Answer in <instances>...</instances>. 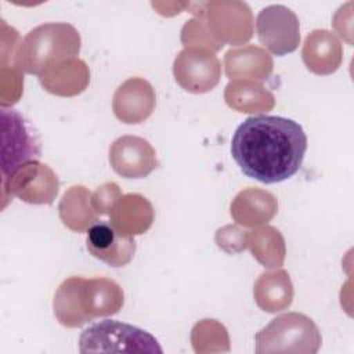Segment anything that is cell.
Segmentation results:
<instances>
[{
	"mask_svg": "<svg viewBox=\"0 0 354 354\" xmlns=\"http://www.w3.org/2000/svg\"><path fill=\"white\" fill-rule=\"evenodd\" d=\"M123 301V290L113 279L71 277L58 286L53 307L61 325L77 328L95 317L118 314Z\"/></svg>",
	"mask_w": 354,
	"mask_h": 354,
	"instance_id": "obj_2",
	"label": "cell"
},
{
	"mask_svg": "<svg viewBox=\"0 0 354 354\" xmlns=\"http://www.w3.org/2000/svg\"><path fill=\"white\" fill-rule=\"evenodd\" d=\"M181 41L185 47H202L213 53L224 46L212 35L203 10L198 11L196 18L184 25L181 30Z\"/></svg>",
	"mask_w": 354,
	"mask_h": 354,
	"instance_id": "obj_23",
	"label": "cell"
},
{
	"mask_svg": "<svg viewBox=\"0 0 354 354\" xmlns=\"http://www.w3.org/2000/svg\"><path fill=\"white\" fill-rule=\"evenodd\" d=\"M253 296L257 306L267 313H277L290 306L293 286L285 270L263 272L254 283Z\"/></svg>",
	"mask_w": 354,
	"mask_h": 354,
	"instance_id": "obj_19",
	"label": "cell"
},
{
	"mask_svg": "<svg viewBox=\"0 0 354 354\" xmlns=\"http://www.w3.org/2000/svg\"><path fill=\"white\" fill-rule=\"evenodd\" d=\"M122 192L116 183H105L91 195V205L97 214H109L113 205L119 201Z\"/></svg>",
	"mask_w": 354,
	"mask_h": 354,
	"instance_id": "obj_24",
	"label": "cell"
},
{
	"mask_svg": "<svg viewBox=\"0 0 354 354\" xmlns=\"http://www.w3.org/2000/svg\"><path fill=\"white\" fill-rule=\"evenodd\" d=\"M256 30L259 41L278 57L290 54L299 47V18L285 6L272 4L263 8L256 18Z\"/></svg>",
	"mask_w": 354,
	"mask_h": 354,
	"instance_id": "obj_7",
	"label": "cell"
},
{
	"mask_svg": "<svg viewBox=\"0 0 354 354\" xmlns=\"http://www.w3.org/2000/svg\"><path fill=\"white\" fill-rule=\"evenodd\" d=\"M112 169L124 178H144L158 167L156 152L144 138L122 136L109 148Z\"/></svg>",
	"mask_w": 354,
	"mask_h": 354,
	"instance_id": "obj_10",
	"label": "cell"
},
{
	"mask_svg": "<svg viewBox=\"0 0 354 354\" xmlns=\"http://www.w3.org/2000/svg\"><path fill=\"white\" fill-rule=\"evenodd\" d=\"M3 196L10 194L32 205H51L58 194L59 181L57 174L44 163L29 162L1 180Z\"/></svg>",
	"mask_w": 354,
	"mask_h": 354,
	"instance_id": "obj_8",
	"label": "cell"
},
{
	"mask_svg": "<svg viewBox=\"0 0 354 354\" xmlns=\"http://www.w3.org/2000/svg\"><path fill=\"white\" fill-rule=\"evenodd\" d=\"M342 44L337 37L328 30L311 32L303 46V61L307 68L317 75L335 72L342 62Z\"/></svg>",
	"mask_w": 354,
	"mask_h": 354,
	"instance_id": "obj_15",
	"label": "cell"
},
{
	"mask_svg": "<svg viewBox=\"0 0 354 354\" xmlns=\"http://www.w3.org/2000/svg\"><path fill=\"white\" fill-rule=\"evenodd\" d=\"M248 231H241L235 225L220 228L216 234L217 246L228 253L241 252L248 246Z\"/></svg>",
	"mask_w": 354,
	"mask_h": 354,
	"instance_id": "obj_25",
	"label": "cell"
},
{
	"mask_svg": "<svg viewBox=\"0 0 354 354\" xmlns=\"http://www.w3.org/2000/svg\"><path fill=\"white\" fill-rule=\"evenodd\" d=\"M256 353L314 354L321 346V335L311 318L300 313L282 314L256 333Z\"/></svg>",
	"mask_w": 354,
	"mask_h": 354,
	"instance_id": "obj_4",
	"label": "cell"
},
{
	"mask_svg": "<svg viewBox=\"0 0 354 354\" xmlns=\"http://www.w3.org/2000/svg\"><path fill=\"white\" fill-rule=\"evenodd\" d=\"M39 82L51 94L72 97L84 91L90 82V72L84 61L73 58L43 72Z\"/></svg>",
	"mask_w": 354,
	"mask_h": 354,
	"instance_id": "obj_16",
	"label": "cell"
},
{
	"mask_svg": "<svg viewBox=\"0 0 354 354\" xmlns=\"http://www.w3.org/2000/svg\"><path fill=\"white\" fill-rule=\"evenodd\" d=\"M225 73L230 79L266 80L272 71L271 57L261 48L248 46L245 48L230 50L224 57Z\"/></svg>",
	"mask_w": 354,
	"mask_h": 354,
	"instance_id": "obj_18",
	"label": "cell"
},
{
	"mask_svg": "<svg viewBox=\"0 0 354 354\" xmlns=\"http://www.w3.org/2000/svg\"><path fill=\"white\" fill-rule=\"evenodd\" d=\"M176 82L188 93L202 94L217 86L221 64L216 54L202 47H185L174 59Z\"/></svg>",
	"mask_w": 354,
	"mask_h": 354,
	"instance_id": "obj_9",
	"label": "cell"
},
{
	"mask_svg": "<svg viewBox=\"0 0 354 354\" xmlns=\"http://www.w3.org/2000/svg\"><path fill=\"white\" fill-rule=\"evenodd\" d=\"M1 180L41 155L40 141L32 124L15 109L1 106Z\"/></svg>",
	"mask_w": 354,
	"mask_h": 354,
	"instance_id": "obj_6",
	"label": "cell"
},
{
	"mask_svg": "<svg viewBox=\"0 0 354 354\" xmlns=\"http://www.w3.org/2000/svg\"><path fill=\"white\" fill-rule=\"evenodd\" d=\"M79 351L86 353H158L163 350L147 330L115 319L86 328L79 337Z\"/></svg>",
	"mask_w": 354,
	"mask_h": 354,
	"instance_id": "obj_5",
	"label": "cell"
},
{
	"mask_svg": "<svg viewBox=\"0 0 354 354\" xmlns=\"http://www.w3.org/2000/svg\"><path fill=\"white\" fill-rule=\"evenodd\" d=\"M248 246L253 257L264 267H279L285 259V242L274 227H264L248 234Z\"/></svg>",
	"mask_w": 354,
	"mask_h": 354,
	"instance_id": "obj_22",
	"label": "cell"
},
{
	"mask_svg": "<svg viewBox=\"0 0 354 354\" xmlns=\"http://www.w3.org/2000/svg\"><path fill=\"white\" fill-rule=\"evenodd\" d=\"M205 10L225 24L209 28L212 35L223 44L239 46L252 37V14L245 3L239 1H212L203 4Z\"/></svg>",
	"mask_w": 354,
	"mask_h": 354,
	"instance_id": "obj_13",
	"label": "cell"
},
{
	"mask_svg": "<svg viewBox=\"0 0 354 354\" xmlns=\"http://www.w3.org/2000/svg\"><path fill=\"white\" fill-rule=\"evenodd\" d=\"M58 210L64 225L76 232L88 230L97 221V213L91 205V194L83 185L71 187L64 194Z\"/></svg>",
	"mask_w": 354,
	"mask_h": 354,
	"instance_id": "obj_20",
	"label": "cell"
},
{
	"mask_svg": "<svg viewBox=\"0 0 354 354\" xmlns=\"http://www.w3.org/2000/svg\"><path fill=\"white\" fill-rule=\"evenodd\" d=\"M306 151L303 127L282 116H250L236 127L231 140V155L241 171L264 184L296 174Z\"/></svg>",
	"mask_w": 354,
	"mask_h": 354,
	"instance_id": "obj_1",
	"label": "cell"
},
{
	"mask_svg": "<svg viewBox=\"0 0 354 354\" xmlns=\"http://www.w3.org/2000/svg\"><path fill=\"white\" fill-rule=\"evenodd\" d=\"M277 209L278 203L275 196L257 188L241 191L231 202L232 218L238 224L246 227L268 223L275 216Z\"/></svg>",
	"mask_w": 354,
	"mask_h": 354,
	"instance_id": "obj_17",
	"label": "cell"
},
{
	"mask_svg": "<svg viewBox=\"0 0 354 354\" xmlns=\"http://www.w3.org/2000/svg\"><path fill=\"white\" fill-rule=\"evenodd\" d=\"M111 224L122 234L133 236L144 234L153 221L151 202L140 194L122 195L109 212Z\"/></svg>",
	"mask_w": 354,
	"mask_h": 354,
	"instance_id": "obj_14",
	"label": "cell"
},
{
	"mask_svg": "<svg viewBox=\"0 0 354 354\" xmlns=\"http://www.w3.org/2000/svg\"><path fill=\"white\" fill-rule=\"evenodd\" d=\"M155 104L156 97L151 83L142 77H130L116 88L112 109L123 123L137 124L151 116Z\"/></svg>",
	"mask_w": 354,
	"mask_h": 354,
	"instance_id": "obj_12",
	"label": "cell"
},
{
	"mask_svg": "<svg viewBox=\"0 0 354 354\" xmlns=\"http://www.w3.org/2000/svg\"><path fill=\"white\" fill-rule=\"evenodd\" d=\"M80 51V35L66 22H48L33 28L17 46L15 68L29 75L43 72L65 61L73 59Z\"/></svg>",
	"mask_w": 354,
	"mask_h": 354,
	"instance_id": "obj_3",
	"label": "cell"
},
{
	"mask_svg": "<svg viewBox=\"0 0 354 354\" xmlns=\"http://www.w3.org/2000/svg\"><path fill=\"white\" fill-rule=\"evenodd\" d=\"M228 106L243 113L267 112L274 106V97L261 84L249 80H232L224 93Z\"/></svg>",
	"mask_w": 354,
	"mask_h": 354,
	"instance_id": "obj_21",
	"label": "cell"
},
{
	"mask_svg": "<svg viewBox=\"0 0 354 354\" xmlns=\"http://www.w3.org/2000/svg\"><path fill=\"white\" fill-rule=\"evenodd\" d=\"M86 245L95 259L111 267L129 264L137 248L133 236L119 232L111 223L105 221H95L87 230Z\"/></svg>",
	"mask_w": 354,
	"mask_h": 354,
	"instance_id": "obj_11",
	"label": "cell"
}]
</instances>
